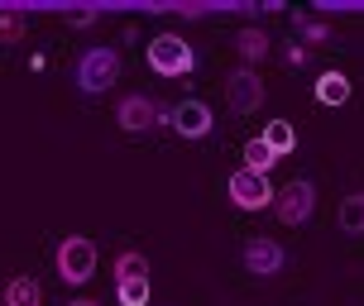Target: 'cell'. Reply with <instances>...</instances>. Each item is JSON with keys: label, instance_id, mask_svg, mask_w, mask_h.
<instances>
[{"label": "cell", "instance_id": "cell-3", "mask_svg": "<svg viewBox=\"0 0 364 306\" xmlns=\"http://www.w3.org/2000/svg\"><path fill=\"white\" fill-rule=\"evenodd\" d=\"M149 67L159 77H187L197 67V53H192V43L182 34H159L149 43Z\"/></svg>", "mask_w": 364, "mask_h": 306}, {"label": "cell", "instance_id": "cell-11", "mask_svg": "<svg viewBox=\"0 0 364 306\" xmlns=\"http://www.w3.org/2000/svg\"><path fill=\"white\" fill-rule=\"evenodd\" d=\"M5 306H43V288H38V278H10L5 283Z\"/></svg>", "mask_w": 364, "mask_h": 306}, {"label": "cell", "instance_id": "cell-4", "mask_svg": "<svg viewBox=\"0 0 364 306\" xmlns=\"http://www.w3.org/2000/svg\"><path fill=\"white\" fill-rule=\"evenodd\" d=\"M115 120H120L125 134H144V129L173 120V106H159V101H149V96H125V101L115 106Z\"/></svg>", "mask_w": 364, "mask_h": 306}, {"label": "cell", "instance_id": "cell-16", "mask_svg": "<svg viewBox=\"0 0 364 306\" xmlns=\"http://www.w3.org/2000/svg\"><path fill=\"white\" fill-rule=\"evenodd\" d=\"M297 38H302V48H316V43H331L336 38V29H331L326 19H307V15H297Z\"/></svg>", "mask_w": 364, "mask_h": 306}, {"label": "cell", "instance_id": "cell-9", "mask_svg": "<svg viewBox=\"0 0 364 306\" xmlns=\"http://www.w3.org/2000/svg\"><path fill=\"white\" fill-rule=\"evenodd\" d=\"M168 125L178 129L182 139H206L216 120H211V106L206 101H182V106H173V120Z\"/></svg>", "mask_w": 364, "mask_h": 306}, {"label": "cell", "instance_id": "cell-8", "mask_svg": "<svg viewBox=\"0 0 364 306\" xmlns=\"http://www.w3.org/2000/svg\"><path fill=\"white\" fill-rule=\"evenodd\" d=\"M240 258H245V268L255 273V278H278V273H283V263H288V253H283V244H278V239H264V234H255V239H245V249H240Z\"/></svg>", "mask_w": 364, "mask_h": 306}, {"label": "cell", "instance_id": "cell-22", "mask_svg": "<svg viewBox=\"0 0 364 306\" xmlns=\"http://www.w3.org/2000/svg\"><path fill=\"white\" fill-rule=\"evenodd\" d=\"M68 306H101V302H87V297H82V302H68Z\"/></svg>", "mask_w": 364, "mask_h": 306}, {"label": "cell", "instance_id": "cell-15", "mask_svg": "<svg viewBox=\"0 0 364 306\" xmlns=\"http://www.w3.org/2000/svg\"><path fill=\"white\" fill-rule=\"evenodd\" d=\"M154 288H149V278H129V283H115V302L120 306H149Z\"/></svg>", "mask_w": 364, "mask_h": 306}, {"label": "cell", "instance_id": "cell-14", "mask_svg": "<svg viewBox=\"0 0 364 306\" xmlns=\"http://www.w3.org/2000/svg\"><path fill=\"white\" fill-rule=\"evenodd\" d=\"M336 225H341V234H364V192H355V197L341 201Z\"/></svg>", "mask_w": 364, "mask_h": 306}, {"label": "cell", "instance_id": "cell-12", "mask_svg": "<svg viewBox=\"0 0 364 306\" xmlns=\"http://www.w3.org/2000/svg\"><path fill=\"white\" fill-rule=\"evenodd\" d=\"M316 101H321V106H346L350 101V77L346 72H321L316 77Z\"/></svg>", "mask_w": 364, "mask_h": 306}, {"label": "cell", "instance_id": "cell-2", "mask_svg": "<svg viewBox=\"0 0 364 306\" xmlns=\"http://www.w3.org/2000/svg\"><path fill=\"white\" fill-rule=\"evenodd\" d=\"M91 273H96V239L68 234V239L58 244V278H63L68 288H82V283H91Z\"/></svg>", "mask_w": 364, "mask_h": 306}, {"label": "cell", "instance_id": "cell-6", "mask_svg": "<svg viewBox=\"0 0 364 306\" xmlns=\"http://www.w3.org/2000/svg\"><path fill=\"white\" fill-rule=\"evenodd\" d=\"M273 211H278V220L283 225H307L311 220V211H316V187H311L307 177H297V182H288L283 192H278V201H273Z\"/></svg>", "mask_w": 364, "mask_h": 306}, {"label": "cell", "instance_id": "cell-21", "mask_svg": "<svg viewBox=\"0 0 364 306\" xmlns=\"http://www.w3.org/2000/svg\"><path fill=\"white\" fill-rule=\"evenodd\" d=\"M283 58H288V67H307V48H302V43H288V53H283Z\"/></svg>", "mask_w": 364, "mask_h": 306}, {"label": "cell", "instance_id": "cell-19", "mask_svg": "<svg viewBox=\"0 0 364 306\" xmlns=\"http://www.w3.org/2000/svg\"><path fill=\"white\" fill-rule=\"evenodd\" d=\"M29 34V15L24 10H0V43H19Z\"/></svg>", "mask_w": 364, "mask_h": 306}, {"label": "cell", "instance_id": "cell-17", "mask_svg": "<svg viewBox=\"0 0 364 306\" xmlns=\"http://www.w3.org/2000/svg\"><path fill=\"white\" fill-rule=\"evenodd\" d=\"M129 278H149V258L139 249H125L115 258V283H129Z\"/></svg>", "mask_w": 364, "mask_h": 306}, {"label": "cell", "instance_id": "cell-10", "mask_svg": "<svg viewBox=\"0 0 364 306\" xmlns=\"http://www.w3.org/2000/svg\"><path fill=\"white\" fill-rule=\"evenodd\" d=\"M235 53H240V67H259V62L269 58V34H264L259 24H245L235 34Z\"/></svg>", "mask_w": 364, "mask_h": 306}, {"label": "cell", "instance_id": "cell-5", "mask_svg": "<svg viewBox=\"0 0 364 306\" xmlns=\"http://www.w3.org/2000/svg\"><path fill=\"white\" fill-rule=\"evenodd\" d=\"M225 192H230V201H235L240 211H269L273 201H278V192L269 187V177H259V173H250V168L230 173Z\"/></svg>", "mask_w": 364, "mask_h": 306}, {"label": "cell", "instance_id": "cell-7", "mask_svg": "<svg viewBox=\"0 0 364 306\" xmlns=\"http://www.w3.org/2000/svg\"><path fill=\"white\" fill-rule=\"evenodd\" d=\"M225 101L235 115H255L264 106V82H259V67H235L225 77Z\"/></svg>", "mask_w": 364, "mask_h": 306}, {"label": "cell", "instance_id": "cell-18", "mask_svg": "<svg viewBox=\"0 0 364 306\" xmlns=\"http://www.w3.org/2000/svg\"><path fill=\"white\" fill-rule=\"evenodd\" d=\"M273 148L264 144V139H250V144H245V168H250V173H259V177H269V168H273Z\"/></svg>", "mask_w": 364, "mask_h": 306}, {"label": "cell", "instance_id": "cell-13", "mask_svg": "<svg viewBox=\"0 0 364 306\" xmlns=\"http://www.w3.org/2000/svg\"><path fill=\"white\" fill-rule=\"evenodd\" d=\"M259 139L273 148V158H288L292 148H297V129H292V120H273V125L264 129Z\"/></svg>", "mask_w": 364, "mask_h": 306}, {"label": "cell", "instance_id": "cell-1", "mask_svg": "<svg viewBox=\"0 0 364 306\" xmlns=\"http://www.w3.org/2000/svg\"><path fill=\"white\" fill-rule=\"evenodd\" d=\"M115 82H120V53L115 48L96 43V48H87V53L77 58V87L87 91V96H101Z\"/></svg>", "mask_w": 364, "mask_h": 306}, {"label": "cell", "instance_id": "cell-20", "mask_svg": "<svg viewBox=\"0 0 364 306\" xmlns=\"http://www.w3.org/2000/svg\"><path fill=\"white\" fill-rule=\"evenodd\" d=\"M101 19V10H68V29H91Z\"/></svg>", "mask_w": 364, "mask_h": 306}]
</instances>
